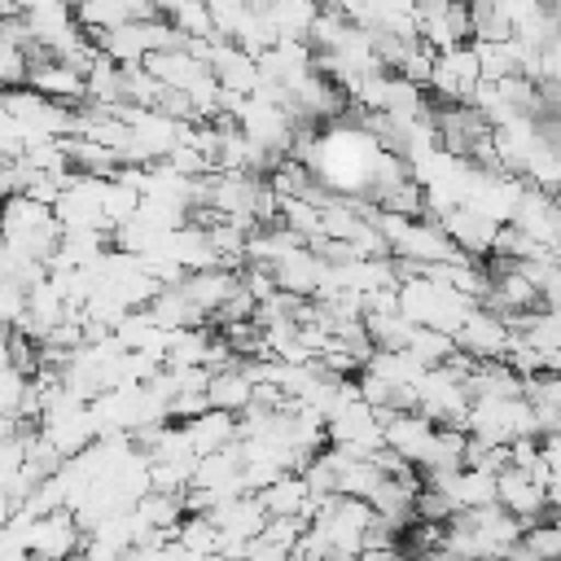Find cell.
I'll return each mask as SVG.
<instances>
[{"mask_svg":"<svg viewBox=\"0 0 561 561\" xmlns=\"http://www.w3.org/2000/svg\"><path fill=\"white\" fill-rule=\"evenodd\" d=\"M416 486H421V478L416 473H408V478H386L381 473V482L368 491V508H373V517H381L390 530H408V522H412V500H416Z\"/></svg>","mask_w":561,"mask_h":561,"instance_id":"9","label":"cell"},{"mask_svg":"<svg viewBox=\"0 0 561 561\" xmlns=\"http://www.w3.org/2000/svg\"><path fill=\"white\" fill-rule=\"evenodd\" d=\"M180 289H184V298H188L197 311H206V320H210V311L237 289V272H224V267H197V272H184Z\"/></svg>","mask_w":561,"mask_h":561,"instance_id":"14","label":"cell"},{"mask_svg":"<svg viewBox=\"0 0 561 561\" xmlns=\"http://www.w3.org/2000/svg\"><path fill=\"white\" fill-rule=\"evenodd\" d=\"M456 342L447 337V333H438V329H430V324H412V333H408V355L421 364V368H434V364H443V355L451 351Z\"/></svg>","mask_w":561,"mask_h":561,"instance_id":"19","label":"cell"},{"mask_svg":"<svg viewBox=\"0 0 561 561\" xmlns=\"http://www.w3.org/2000/svg\"><path fill=\"white\" fill-rule=\"evenodd\" d=\"M495 504H500L504 513H513L522 526H530L535 517H548V513H552L548 491H543L530 473H522V469H513V465L495 473Z\"/></svg>","mask_w":561,"mask_h":561,"instance_id":"5","label":"cell"},{"mask_svg":"<svg viewBox=\"0 0 561 561\" xmlns=\"http://www.w3.org/2000/svg\"><path fill=\"white\" fill-rule=\"evenodd\" d=\"M245 403H250V381H245V373L237 364L206 377V408H219V412H232L237 416Z\"/></svg>","mask_w":561,"mask_h":561,"instance_id":"16","label":"cell"},{"mask_svg":"<svg viewBox=\"0 0 561 561\" xmlns=\"http://www.w3.org/2000/svg\"><path fill=\"white\" fill-rule=\"evenodd\" d=\"M70 13H75V22L83 31H110V26L127 22V13L118 9V0H75Z\"/></svg>","mask_w":561,"mask_h":561,"instance_id":"20","label":"cell"},{"mask_svg":"<svg viewBox=\"0 0 561 561\" xmlns=\"http://www.w3.org/2000/svg\"><path fill=\"white\" fill-rule=\"evenodd\" d=\"M22 83H26L31 92L48 96V101H61V105L83 101V75H79L75 66H66L61 57H31Z\"/></svg>","mask_w":561,"mask_h":561,"instance_id":"7","label":"cell"},{"mask_svg":"<svg viewBox=\"0 0 561 561\" xmlns=\"http://www.w3.org/2000/svg\"><path fill=\"white\" fill-rule=\"evenodd\" d=\"M522 552H530L535 561H561V526L548 517H535L530 526H522V539H517Z\"/></svg>","mask_w":561,"mask_h":561,"instance_id":"18","label":"cell"},{"mask_svg":"<svg viewBox=\"0 0 561 561\" xmlns=\"http://www.w3.org/2000/svg\"><path fill=\"white\" fill-rule=\"evenodd\" d=\"M206 517L215 522L219 535H237V539H254L263 530V522H267V513H263V504H259L254 491L232 495V500H215L206 508Z\"/></svg>","mask_w":561,"mask_h":561,"instance_id":"11","label":"cell"},{"mask_svg":"<svg viewBox=\"0 0 561 561\" xmlns=\"http://www.w3.org/2000/svg\"><path fill=\"white\" fill-rule=\"evenodd\" d=\"M180 430H184L193 456H206V451H215V447H224V443L237 438V416L232 412H219V408H206V412L180 421Z\"/></svg>","mask_w":561,"mask_h":561,"instance_id":"13","label":"cell"},{"mask_svg":"<svg viewBox=\"0 0 561 561\" xmlns=\"http://www.w3.org/2000/svg\"><path fill=\"white\" fill-rule=\"evenodd\" d=\"M377 421H381V447H390L394 456H403L412 469H421L425 460H430V451H434V421H425L416 408H408V412H377Z\"/></svg>","mask_w":561,"mask_h":561,"instance_id":"2","label":"cell"},{"mask_svg":"<svg viewBox=\"0 0 561 561\" xmlns=\"http://www.w3.org/2000/svg\"><path fill=\"white\" fill-rule=\"evenodd\" d=\"M434 224L443 228V237H447L451 245H460V250L473 254V259L491 254V241H495V228H500V224H491L486 215H478V210H469V206H460V202H456L451 210H443Z\"/></svg>","mask_w":561,"mask_h":561,"instance_id":"8","label":"cell"},{"mask_svg":"<svg viewBox=\"0 0 561 561\" xmlns=\"http://www.w3.org/2000/svg\"><path fill=\"white\" fill-rule=\"evenodd\" d=\"M508 224L522 228L530 241L557 250V197H552V193H539V188L526 184L522 197H517V206H513V219H508Z\"/></svg>","mask_w":561,"mask_h":561,"instance_id":"10","label":"cell"},{"mask_svg":"<svg viewBox=\"0 0 561 561\" xmlns=\"http://www.w3.org/2000/svg\"><path fill=\"white\" fill-rule=\"evenodd\" d=\"M508 324H504V316H495V311H486V307H473L469 316H465V324L456 329V346L465 351V355H473V359H500L504 355V346H508Z\"/></svg>","mask_w":561,"mask_h":561,"instance_id":"6","label":"cell"},{"mask_svg":"<svg viewBox=\"0 0 561 561\" xmlns=\"http://www.w3.org/2000/svg\"><path fill=\"white\" fill-rule=\"evenodd\" d=\"M79 543H83V530H79V522H75L70 508L39 513L26 526V552L35 561H66V557L79 552Z\"/></svg>","mask_w":561,"mask_h":561,"instance_id":"3","label":"cell"},{"mask_svg":"<svg viewBox=\"0 0 561 561\" xmlns=\"http://www.w3.org/2000/svg\"><path fill=\"white\" fill-rule=\"evenodd\" d=\"M202 561H224V557H219V552H206V557H202Z\"/></svg>","mask_w":561,"mask_h":561,"instance_id":"22","label":"cell"},{"mask_svg":"<svg viewBox=\"0 0 561 561\" xmlns=\"http://www.w3.org/2000/svg\"><path fill=\"white\" fill-rule=\"evenodd\" d=\"M500 561H535V557H530V552H522V548H513V552H508V557H500Z\"/></svg>","mask_w":561,"mask_h":561,"instance_id":"21","label":"cell"},{"mask_svg":"<svg viewBox=\"0 0 561 561\" xmlns=\"http://www.w3.org/2000/svg\"><path fill=\"white\" fill-rule=\"evenodd\" d=\"M478 79H482L478 75V57H473V44L465 39V44H456L447 53H434V70H430L425 88H434V96L443 105H465Z\"/></svg>","mask_w":561,"mask_h":561,"instance_id":"4","label":"cell"},{"mask_svg":"<svg viewBox=\"0 0 561 561\" xmlns=\"http://www.w3.org/2000/svg\"><path fill=\"white\" fill-rule=\"evenodd\" d=\"M425 421H434V425H456V430H465V408H469V390H465V381H456L451 373H443L438 364L434 368H425L421 373V381H416V403H412Z\"/></svg>","mask_w":561,"mask_h":561,"instance_id":"1","label":"cell"},{"mask_svg":"<svg viewBox=\"0 0 561 561\" xmlns=\"http://www.w3.org/2000/svg\"><path fill=\"white\" fill-rule=\"evenodd\" d=\"M320 272H324V263H320L307 245H298V250H289V254H280V259L272 263V280H276V289H289V294H302V298L316 294Z\"/></svg>","mask_w":561,"mask_h":561,"instance_id":"12","label":"cell"},{"mask_svg":"<svg viewBox=\"0 0 561 561\" xmlns=\"http://www.w3.org/2000/svg\"><path fill=\"white\" fill-rule=\"evenodd\" d=\"M140 66H145V70H149V75H153L162 88H180V92H184V88H188V83H193V79L206 70V66H202V61H197L188 48H162V53H145V57H140Z\"/></svg>","mask_w":561,"mask_h":561,"instance_id":"15","label":"cell"},{"mask_svg":"<svg viewBox=\"0 0 561 561\" xmlns=\"http://www.w3.org/2000/svg\"><path fill=\"white\" fill-rule=\"evenodd\" d=\"M259 495V504H263V513L267 517H298V508H302V500H307V482L298 478V473H280V478H272L263 491H254Z\"/></svg>","mask_w":561,"mask_h":561,"instance_id":"17","label":"cell"}]
</instances>
